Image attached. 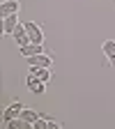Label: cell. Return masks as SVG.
Masks as SVG:
<instances>
[{
	"instance_id": "obj_1",
	"label": "cell",
	"mask_w": 115,
	"mask_h": 129,
	"mask_svg": "<svg viewBox=\"0 0 115 129\" xmlns=\"http://www.w3.org/2000/svg\"><path fill=\"white\" fill-rule=\"evenodd\" d=\"M21 111H23V104H21V102H12V104L3 111V127H5L9 120H14V118H21Z\"/></svg>"
},
{
	"instance_id": "obj_2",
	"label": "cell",
	"mask_w": 115,
	"mask_h": 129,
	"mask_svg": "<svg viewBox=\"0 0 115 129\" xmlns=\"http://www.w3.org/2000/svg\"><path fill=\"white\" fill-rule=\"evenodd\" d=\"M25 85H28V90H30L32 94H44V92H46V83L37 78V74H28Z\"/></svg>"
},
{
	"instance_id": "obj_3",
	"label": "cell",
	"mask_w": 115,
	"mask_h": 129,
	"mask_svg": "<svg viewBox=\"0 0 115 129\" xmlns=\"http://www.w3.org/2000/svg\"><path fill=\"white\" fill-rule=\"evenodd\" d=\"M25 30H28L30 39L35 42V44H44V30H42V25H37L35 21H28L25 23Z\"/></svg>"
},
{
	"instance_id": "obj_4",
	"label": "cell",
	"mask_w": 115,
	"mask_h": 129,
	"mask_svg": "<svg viewBox=\"0 0 115 129\" xmlns=\"http://www.w3.org/2000/svg\"><path fill=\"white\" fill-rule=\"evenodd\" d=\"M12 37H14V42H16V46H19V48H21V46H28V44L32 42L30 35H28V30H25V23H19V28L14 30Z\"/></svg>"
},
{
	"instance_id": "obj_5",
	"label": "cell",
	"mask_w": 115,
	"mask_h": 129,
	"mask_svg": "<svg viewBox=\"0 0 115 129\" xmlns=\"http://www.w3.org/2000/svg\"><path fill=\"white\" fill-rule=\"evenodd\" d=\"M28 67H51L53 64V58L46 55V53H39V55H32V58H25Z\"/></svg>"
},
{
	"instance_id": "obj_6",
	"label": "cell",
	"mask_w": 115,
	"mask_h": 129,
	"mask_svg": "<svg viewBox=\"0 0 115 129\" xmlns=\"http://www.w3.org/2000/svg\"><path fill=\"white\" fill-rule=\"evenodd\" d=\"M21 12V3L19 0H3L0 3V16H9V14H19Z\"/></svg>"
},
{
	"instance_id": "obj_7",
	"label": "cell",
	"mask_w": 115,
	"mask_h": 129,
	"mask_svg": "<svg viewBox=\"0 0 115 129\" xmlns=\"http://www.w3.org/2000/svg\"><path fill=\"white\" fill-rule=\"evenodd\" d=\"M16 28H19V14H9L3 19V35H14Z\"/></svg>"
},
{
	"instance_id": "obj_8",
	"label": "cell",
	"mask_w": 115,
	"mask_h": 129,
	"mask_svg": "<svg viewBox=\"0 0 115 129\" xmlns=\"http://www.w3.org/2000/svg\"><path fill=\"white\" fill-rule=\"evenodd\" d=\"M19 51H21V55H23V58H32V55L44 53V44H35V42H30L28 46H21Z\"/></svg>"
},
{
	"instance_id": "obj_9",
	"label": "cell",
	"mask_w": 115,
	"mask_h": 129,
	"mask_svg": "<svg viewBox=\"0 0 115 129\" xmlns=\"http://www.w3.org/2000/svg\"><path fill=\"white\" fill-rule=\"evenodd\" d=\"M101 51H104L108 64H110V67H115V42H113V39H106V42L101 44Z\"/></svg>"
},
{
	"instance_id": "obj_10",
	"label": "cell",
	"mask_w": 115,
	"mask_h": 129,
	"mask_svg": "<svg viewBox=\"0 0 115 129\" xmlns=\"http://www.w3.org/2000/svg\"><path fill=\"white\" fill-rule=\"evenodd\" d=\"M21 118H23L25 122H30V124H35L42 115H39L37 111H32V108H23V111H21Z\"/></svg>"
},
{
	"instance_id": "obj_11",
	"label": "cell",
	"mask_w": 115,
	"mask_h": 129,
	"mask_svg": "<svg viewBox=\"0 0 115 129\" xmlns=\"http://www.w3.org/2000/svg\"><path fill=\"white\" fill-rule=\"evenodd\" d=\"M5 127H9V129H32V124L25 122L23 118H14V120H9Z\"/></svg>"
},
{
	"instance_id": "obj_12",
	"label": "cell",
	"mask_w": 115,
	"mask_h": 129,
	"mask_svg": "<svg viewBox=\"0 0 115 129\" xmlns=\"http://www.w3.org/2000/svg\"><path fill=\"white\" fill-rule=\"evenodd\" d=\"M48 129H62V122L53 120V118H48Z\"/></svg>"
}]
</instances>
